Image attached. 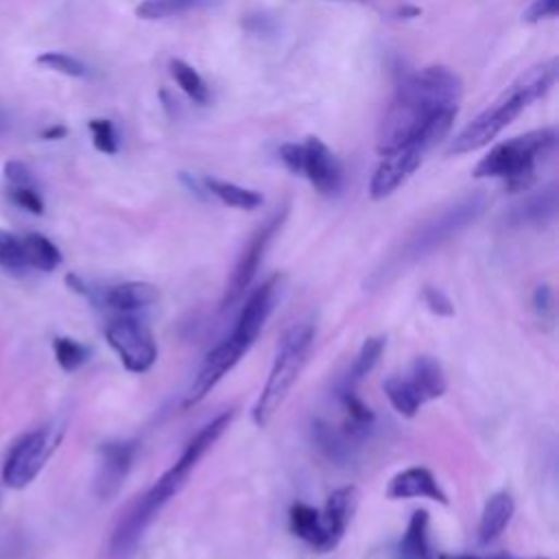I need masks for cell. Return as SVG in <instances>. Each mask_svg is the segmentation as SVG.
Listing matches in <instances>:
<instances>
[{
	"label": "cell",
	"instance_id": "cell-3",
	"mask_svg": "<svg viewBox=\"0 0 559 559\" xmlns=\"http://www.w3.org/2000/svg\"><path fill=\"white\" fill-rule=\"evenodd\" d=\"M314 341V325L304 321V323H295L293 328H288L277 345V354L273 360V367L269 371V378L262 386V393L258 395L253 411H251V419L258 428H264L275 413L282 408L284 400L288 397L293 384L297 382L310 347Z\"/></svg>",
	"mask_w": 559,
	"mask_h": 559
},
{
	"label": "cell",
	"instance_id": "cell-10",
	"mask_svg": "<svg viewBox=\"0 0 559 559\" xmlns=\"http://www.w3.org/2000/svg\"><path fill=\"white\" fill-rule=\"evenodd\" d=\"M138 452V441L133 439H118V441H105L98 445V463H96V474H94V493L100 500L114 498Z\"/></svg>",
	"mask_w": 559,
	"mask_h": 559
},
{
	"label": "cell",
	"instance_id": "cell-22",
	"mask_svg": "<svg viewBox=\"0 0 559 559\" xmlns=\"http://www.w3.org/2000/svg\"><path fill=\"white\" fill-rule=\"evenodd\" d=\"M513 511H515V504L507 491H498L489 496L478 520V542L480 544L493 542L509 524Z\"/></svg>",
	"mask_w": 559,
	"mask_h": 559
},
{
	"label": "cell",
	"instance_id": "cell-31",
	"mask_svg": "<svg viewBox=\"0 0 559 559\" xmlns=\"http://www.w3.org/2000/svg\"><path fill=\"white\" fill-rule=\"evenodd\" d=\"M170 72H173L177 85H179L194 103H199V105L207 103V98H210L207 87H205L203 79L199 76V72H197L192 66H188V63L181 61V59H175V61H170Z\"/></svg>",
	"mask_w": 559,
	"mask_h": 559
},
{
	"label": "cell",
	"instance_id": "cell-37",
	"mask_svg": "<svg viewBox=\"0 0 559 559\" xmlns=\"http://www.w3.org/2000/svg\"><path fill=\"white\" fill-rule=\"evenodd\" d=\"M280 159L290 173H301L304 170V144L297 142H286L280 146Z\"/></svg>",
	"mask_w": 559,
	"mask_h": 559
},
{
	"label": "cell",
	"instance_id": "cell-14",
	"mask_svg": "<svg viewBox=\"0 0 559 559\" xmlns=\"http://www.w3.org/2000/svg\"><path fill=\"white\" fill-rule=\"evenodd\" d=\"M308 181L325 197L341 190V166L334 153L323 144V140L310 135L304 142V170Z\"/></svg>",
	"mask_w": 559,
	"mask_h": 559
},
{
	"label": "cell",
	"instance_id": "cell-30",
	"mask_svg": "<svg viewBox=\"0 0 559 559\" xmlns=\"http://www.w3.org/2000/svg\"><path fill=\"white\" fill-rule=\"evenodd\" d=\"M0 266L11 275H22L28 269L22 238L7 229H0Z\"/></svg>",
	"mask_w": 559,
	"mask_h": 559
},
{
	"label": "cell",
	"instance_id": "cell-21",
	"mask_svg": "<svg viewBox=\"0 0 559 559\" xmlns=\"http://www.w3.org/2000/svg\"><path fill=\"white\" fill-rule=\"evenodd\" d=\"M312 439L317 448L334 463H349L356 454V439L343 428H334L323 419L312 421Z\"/></svg>",
	"mask_w": 559,
	"mask_h": 559
},
{
	"label": "cell",
	"instance_id": "cell-28",
	"mask_svg": "<svg viewBox=\"0 0 559 559\" xmlns=\"http://www.w3.org/2000/svg\"><path fill=\"white\" fill-rule=\"evenodd\" d=\"M382 349H384V336H371V338H367V341L360 345V349H358V354H356V358H354V362H352V367H349L347 378H345L343 384L356 389V384H358L365 376H369L371 369L378 365V360H380V356H382Z\"/></svg>",
	"mask_w": 559,
	"mask_h": 559
},
{
	"label": "cell",
	"instance_id": "cell-1",
	"mask_svg": "<svg viewBox=\"0 0 559 559\" xmlns=\"http://www.w3.org/2000/svg\"><path fill=\"white\" fill-rule=\"evenodd\" d=\"M461 92V79L445 66H428L408 74L378 127V153L386 155L404 146L426 151L437 144L439 118L448 109H456Z\"/></svg>",
	"mask_w": 559,
	"mask_h": 559
},
{
	"label": "cell",
	"instance_id": "cell-19",
	"mask_svg": "<svg viewBox=\"0 0 559 559\" xmlns=\"http://www.w3.org/2000/svg\"><path fill=\"white\" fill-rule=\"evenodd\" d=\"M557 214V190L555 186L526 197L524 201H520L518 205L511 207V212L507 214V223L509 225H544L548 221H552Z\"/></svg>",
	"mask_w": 559,
	"mask_h": 559
},
{
	"label": "cell",
	"instance_id": "cell-40",
	"mask_svg": "<svg viewBox=\"0 0 559 559\" xmlns=\"http://www.w3.org/2000/svg\"><path fill=\"white\" fill-rule=\"evenodd\" d=\"M533 306H535V310L542 312V314L552 308V290H550L546 284L537 286V290H535V295H533Z\"/></svg>",
	"mask_w": 559,
	"mask_h": 559
},
{
	"label": "cell",
	"instance_id": "cell-27",
	"mask_svg": "<svg viewBox=\"0 0 559 559\" xmlns=\"http://www.w3.org/2000/svg\"><path fill=\"white\" fill-rule=\"evenodd\" d=\"M203 188L210 194H214L216 199H221L225 205H231V207H238V210H255L258 205H262V194L260 192L236 186L231 181L207 177L203 181Z\"/></svg>",
	"mask_w": 559,
	"mask_h": 559
},
{
	"label": "cell",
	"instance_id": "cell-36",
	"mask_svg": "<svg viewBox=\"0 0 559 559\" xmlns=\"http://www.w3.org/2000/svg\"><path fill=\"white\" fill-rule=\"evenodd\" d=\"M421 297H424V304L428 306L430 312H435L439 317H452L454 314V306H452V301L448 299V295L443 290H439L435 286H426Z\"/></svg>",
	"mask_w": 559,
	"mask_h": 559
},
{
	"label": "cell",
	"instance_id": "cell-16",
	"mask_svg": "<svg viewBox=\"0 0 559 559\" xmlns=\"http://www.w3.org/2000/svg\"><path fill=\"white\" fill-rule=\"evenodd\" d=\"M386 498L404 500V498H430L435 502L448 504L445 491L439 487L437 478L426 467H408L395 474L386 487Z\"/></svg>",
	"mask_w": 559,
	"mask_h": 559
},
{
	"label": "cell",
	"instance_id": "cell-35",
	"mask_svg": "<svg viewBox=\"0 0 559 559\" xmlns=\"http://www.w3.org/2000/svg\"><path fill=\"white\" fill-rule=\"evenodd\" d=\"M9 199L31 214L44 212V199L35 186H9Z\"/></svg>",
	"mask_w": 559,
	"mask_h": 559
},
{
	"label": "cell",
	"instance_id": "cell-34",
	"mask_svg": "<svg viewBox=\"0 0 559 559\" xmlns=\"http://www.w3.org/2000/svg\"><path fill=\"white\" fill-rule=\"evenodd\" d=\"M90 131H92V142L100 153L114 155L118 151V133L109 120H103V118L90 120Z\"/></svg>",
	"mask_w": 559,
	"mask_h": 559
},
{
	"label": "cell",
	"instance_id": "cell-11",
	"mask_svg": "<svg viewBox=\"0 0 559 559\" xmlns=\"http://www.w3.org/2000/svg\"><path fill=\"white\" fill-rule=\"evenodd\" d=\"M249 347L245 343H240L238 338H234L229 334V338H225L221 345H216L203 360L199 373L194 376L188 393H186V400H183V408H190L194 404H199L221 380L223 376H227L234 365L242 358V354L247 352Z\"/></svg>",
	"mask_w": 559,
	"mask_h": 559
},
{
	"label": "cell",
	"instance_id": "cell-9",
	"mask_svg": "<svg viewBox=\"0 0 559 559\" xmlns=\"http://www.w3.org/2000/svg\"><path fill=\"white\" fill-rule=\"evenodd\" d=\"M286 218V210L282 212H275L266 223H262L253 236L249 238V242L245 245L242 253L238 255L236 264H234V271L229 275V282H227V288H225V295H223V301H221V308H227L231 306L247 288L249 284L253 282L258 269H260V262L264 258V251L271 242V238L275 236V231L282 227Z\"/></svg>",
	"mask_w": 559,
	"mask_h": 559
},
{
	"label": "cell",
	"instance_id": "cell-33",
	"mask_svg": "<svg viewBox=\"0 0 559 559\" xmlns=\"http://www.w3.org/2000/svg\"><path fill=\"white\" fill-rule=\"evenodd\" d=\"M35 61H37V66H44L52 72H59V74H66V76H72V79H83V76L90 74V68L81 59H76L68 52L48 50V52L37 55Z\"/></svg>",
	"mask_w": 559,
	"mask_h": 559
},
{
	"label": "cell",
	"instance_id": "cell-41",
	"mask_svg": "<svg viewBox=\"0 0 559 559\" xmlns=\"http://www.w3.org/2000/svg\"><path fill=\"white\" fill-rule=\"evenodd\" d=\"M439 559H480V557H472V555H439Z\"/></svg>",
	"mask_w": 559,
	"mask_h": 559
},
{
	"label": "cell",
	"instance_id": "cell-15",
	"mask_svg": "<svg viewBox=\"0 0 559 559\" xmlns=\"http://www.w3.org/2000/svg\"><path fill=\"white\" fill-rule=\"evenodd\" d=\"M87 299L94 306H107L118 312H131L151 306L157 299V286L148 282H124L107 288H96L90 284Z\"/></svg>",
	"mask_w": 559,
	"mask_h": 559
},
{
	"label": "cell",
	"instance_id": "cell-25",
	"mask_svg": "<svg viewBox=\"0 0 559 559\" xmlns=\"http://www.w3.org/2000/svg\"><path fill=\"white\" fill-rule=\"evenodd\" d=\"M22 247H24V255H26L28 269H37V271L50 273V271H55L61 264V251L44 234H37V231L26 234L22 238Z\"/></svg>",
	"mask_w": 559,
	"mask_h": 559
},
{
	"label": "cell",
	"instance_id": "cell-42",
	"mask_svg": "<svg viewBox=\"0 0 559 559\" xmlns=\"http://www.w3.org/2000/svg\"><path fill=\"white\" fill-rule=\"evenodd\" d=\"M498 559H520V557H509V555H500ZM535 559H542V557H535Z\"/></svg>",
	"mask_w": 559,
	"mask_h": 559
},
{
	"label": "cell",
	"instance_id": "cell-20",
	"mask_svg": "<svg viewBox=\"0 0 559 559\" xmlns=\"http://www.w3.org/2000/svg\"><path fill=\"white\" fill-rule=\"evenodd\" d=\"M557 74H559V63L557 59H548V61H542L533 68H528L524 74H520L509 87L526 103V107L537 100L539 96H544L557 81Z\"/></svg>",
	"mask_w": 559,
	"mask_h": 559
},
{
	"label": "cell",
	"instance_id": "cell-39",
	"mask_svg": "<svg viewBox=\"0 0 559 559\" xmlns=\"http://www.w3.org/2000/svg\"><path fill=\"white\" fill-rule=\"evenodd\" d=\"M4 179L9 181V186H35L31 170L20 162L4 164Z\"/></svg>",
	"mask_w": 559,
	"mask_h": 559
},
{
	"label": "cell",
	"instance_id": "cell-24",
	"mask_svg": "<svg viewBox=\"0 0 559 559\" xmlns=\"http://www.w3.org/2000/svg\"><path fill=\"white\" fill-rule=\"evenodd\" d=\"M397 559H435L428 542V511L417 509L397 544Z\"/></svg>",
	"mask_w": 559,
	"mask_h": 559
},
{
	"label": "cell",
	"instance_id": "cell-12",
	"mask_svg": "<svg viewBox=\"0 0 559 559\" xmlns=\"http://www.w3.org/2000/svg\"><path fill=\"white\" fill-rule=\"evenodd\" d=\"M280 282H282L280 275L269 277L262 286H258V288L249 295L247 304L242 306L231 336L238 338L240 343H245L247 347L253 345V341H255L258 334L262 332L264 323L269 321V317H271V312H273V308H275V301H277Z\"/></svg>",
	"mask_w": 559,
	"mask_h": 559
},
{
	"label": "cell",
	"instance_id": "cell-4",
	"mask_svg": "<svg viewBox=\"0 0 559 559\" xmlns=\"http://www.w3.org/2000/svg\"><path fill=\"white\" fill-rule=\"evenodd\" d=\"M555 129H535L496 144L474 168V177H502L507 192H524L535 181V162L555 146Z\"/></svg>",
	"mask_w": 559,
	"mask_h": 559
},
{
	"label": "cell",
	"instance_id": "cell-2",
	"mask_svg": "<svg viewBox=\"0 0 559 559\" xmlns=\"http://www.w3.org/2000/svg\"><path fill=\"white\" fill-rule=\"evenodd\" d=\"M485 210V197L483 194H469L454 205L439 212L435 218L426 221L413 236L404 240L397 253H393L369 280V286H382L391 282L393 275L402 273L417 260L430 255L435 249L445 245L450 238H454L459 231H463L469 223H474L480 212Z\"/></svg>",
	"mask_w": 559,
	"mask_h": 559
},
{
	"label": "cell",
	"instance_id": "cell-18",
	"mask_svg": "<svg viewBox=\"0 0 559 559\" xmlns=\"http://www.w3.org/2000/svg\"><path fill=\"white\" fill-rule=\"evenodd\" d=\"M288 520H290L293 535H297L299 539H304L312 548H317L321 552H328V550L334 548L330 537H328V531H325V524H323V518H321L319 509H314L306 502H295L290 507Z\"/></svg>",
	"mask_w": 559,
	"mask_h": 559
},
{
	"label": "cell",
	"instance_id": "cell-6",
	"mask_svg": "<svg viewBox=\"0 0 559 559\" xmlns=\"http://www.w3.org/2000/svg\"><path fill=\"white\" fill-rule=\"evenodd\" d=\"M61 435L63 428L59 426H41L31 432H24L7 452V459L2 463V483L9 489L28 487L44 469Z\"/></svg>",
	"mask_w": 559,
	"mask_h": 559
},
{
	"label": "cell",
	"instance_id": "cell-29",
	"mask_svg": "<svg viewBox=\"0 0 559 559\" xmlns=\"http://www.w3.org/2000/svg\"><path fill=\"white\" fill-rule=\"evenodd\" d=\"M205 2L207 0H142L135 9V15L142 20H162V17L186 13Z\"/></svg>",
	"mask_w": 559,
	"mask_h": 559
},
{
	"label": "cell",
	"instance_id": "cell-26",
	"mask_svg": "<svg viewBox=\"0 0 559 559\" xmlns=\"http://www.w3.org/2000/svg\"><path fill=\"white\" fill-rule=\"evenodd\" d=\"M382 391L389 397L391 406L402 415V417H415L419 406L424 404L417 389L408 380V376H391L382 382Z\"/></svg>",
	"mask_w": 559,
	"mask_h": 559
},
{
	"label": "cell",
	"instance_id": "cell-17",
	"mask_svg": "<svg viewBox=\"0 0 559 559\" xmlns=\"http://www.w3.org/2000/svg\"><path fill=\"white\" fill-rule=\"evenodd\" d=\"M358 504V489L354 485H345L334 489L328 500L325 507L321 509V518L328 531V537L332 542V546H336L356 511Z\"/></svg>",
	"mask_w": 559,
	"mask_h": 559
},
{
	"label": "cell",
	"instance_id": "cell-38",
	"mask_svg": "<svg viewBox=\"0 0 559 559\" xmlns=\"http://www.w3.org/2000/svg\"><path fill=\"white\" fill-rule=\"evenodd\" d=\"M559 11V0H535L524 13L522 17L526 22H539L546 17H555Z\"/></svg>",
	"mask_w": 559,
	"mask_h": 559
},
{
	"label": "cell",
	"instance_id": "cell-32",
	"mask_svg": "<svg viewBox=\"0 0 559 559\" xmlns=\"http://www.w3.org/2000/svg\"><path fill=\"white\" fill-rule=\"evenodd\" d=\"M52 349H55V358L63 371H76L90 358V347L70 336H57L52 341Z\"/></svg>",
	"mask_w": 559,
	"mask_h": 559
},
{
	"label": "cell",
	"instance_id": "cell-8",
	"mask_svg": "<svg viewBox=\"0 0 559 559\" xmlns=\"http://www.w3.org/2000/svg\"><path fill=\"white\" fill-rule=\"evenodd\" d=\"M526 103L509 87L489 109L478 114L450 144L448 153L463 155L489 144L522 109Z\"/></svg>",
	"mask_w": 559,
	"mask_h": 559
},
{
	"label": "cell",
	"instance_id": "cell-23",
	"mask_svg": "<svg viewBox=\"0 0 559 559\" xmlns=\"http://www.w3.org/2000/svg\"><path fill=\"white\" fill-rule=\"evenodd\" d=\"M408 380L417 389L421 402L437 400L448 389V380H445L443 367L439 365V360H435L430 356H419V358L413 360L411 371H408Z\"/></svg>",
	"mask_w": 559,
	"mask_h": 559
},
{
	"label": "cell",
	"instance_id": "cell-5",
	"mask_svg": "<svg viewBox=\"0 0 559 559\" xmlns=\"http://www.w3.org/2000/svg\"><path fill=\"white\" fill-rule=\"evenodd\" d=\"M192 469L194 467L190 463H186L183 459H177L175 465L170 469H166L155 480V485L120 515V520L116 522L111 537H109V555L111 557L124 559L135 550L144 531L159 515V511L166 507V502L181 491V487L186 485Z\"/></svg>",
	"mask_w": 559,
	"mask_h": 559
},
{
	"label": "cell",
	"instance_id": "cell-13",
	"mask_svg": "<svg viewBox=\"0 0 559 559\" xmlns=\"http://www.w3.org/2000/svg\"><path fill=\"white\" fill-rule=\"evenodd\" d=\"M424 153L426 151L419 146H404V148L382 155L384 159L376 168L371 183H369L371 199L380 201V199H386L389 194H393L419 168Z\"/></svg>",
	"mask_w": 559,
	"mask_h": 559
},
{
	"label": "cell",
	"instance_id": "cell-7",
	"mask_svg": "<svg viewBox=\"0 0 559 559\" xmlns=\"http://www.w3.org/2000/svg\"><path fill=\"white\" fill-rule=\"evenodd\" d=\"M105 338L131 373L148 371L157 358V345L148 325L135 317L122 314L111 319L105 328Z\"/></svg>",
	"mask_w": 559,
	"mask_h": 559
}]
</instances>
